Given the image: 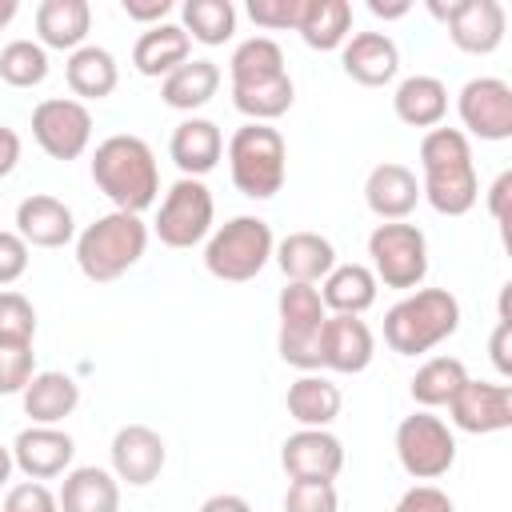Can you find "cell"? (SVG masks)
<instances>
[{"instance_id": "obj_1", "label": "cell", "mask_w": 512, "mask_h": 512, "mask_svg": "<svg viewBox=\"0 0 512 512\" xmlns=\"http://www.w3.org/2000/svg\"><path fill=\"white\" fill-rule=\"evenodd\" d=\"M420 196L440 216H464L480 200V180L472 164V144L460 128H428L420 140Z\"/></svg>"}, {"instance_id": "obj_2", "label": "cell", "mask_w": 512, "mask_h": 512, "mask_svg": "<svg viewBox=\"0 0 512 512\" xmlns=\"http://www.w3.org/2000/svg\"><path fill=\"white\" fill-rule=\"evenodd\" d=\"M92 180L116 204V212H148L160 196V172L148 140L132 132H116L96 144L92 152Z\"/></svg>"}, {"instance_id": "obj_3", "label": "cell", "mask_w": 512, "mask_h": 512, "mask_svg": "<svg viewBox=\"0 0 512 512\" xmlns=\"http://www.w3.org/2000/svg\"><path fill=\"white\" fill-rule=\"evenodd\" d=\"M460 328V300L448 288H416L384 312V344L396 356H420Z\"/></svg>"}, {"instance_id": "obj_4", "label": "cell", "mask_w": 512, "mask_h": 512, "mask_svg": "<svg viewBox=\"0 0 512 512\" xmlns=\"http://www.w3.org/2000/svg\"><path fill=\"white\" fill-rule=\"evenodd\" d=\"M144 248H148V224L132 212L112 208L76 236V264L92 284H112L140 264Z\"/></svg>"}, {"instance_id": "obj_5", "label": "cell", "mask_w": 512, "mask_h": 512, "mask_svg": "<svg viewBox=\"0 0 512 512\" xmlns=\"http://www.w3.org/2000/svg\"><path fill=\"white\" fill-rule=\"evenodd\" d=\"M228 172L240 196L272 200L288 176V144L272 124H240L228 140Z\"/></svg>"}, {"instance_id": "obj_6", "label": "cell", "mask_w": 512, "mask_h": 512, "mask_svg": "<svg viewBox=\"0 0 512 512\" xmlns=\"http://www.w3.org/2000/svg\"><path fill=\"white\" fill-rule=\"evenodd\" d=\"M272 228L260 216H232L204 244V268L224 284L256 280L272 260Z\"/></svg>"}, {"instance_id": "obj_7", "label": "cell", "mask_w": 512, "mask_h": 512, "mask_svg": "<svg viewBox=\"0 0 512 512\" xmlns=\"http://www.w3.org/2000/svg\"><path fill=\"white\" fill-rule=\"evenodd\" d=\"M276 312H280V340H276L280 360L300 372H316L320 368V332L328 320L320 288L316 284H284Z\"/></svg>"}, {"instance_id": "obj_8", "label": "cell", "mask_w": 512, "mask_h": 512, "mask_svg": "<svg viewBox=\"0 0 512 512\" xmlns=\"http://www.w3.org/2000/svg\"><path fill=\"white\" fill-rule=\"evenodd\" d=\"M368 256H372V276L384 288L412 292L428 276V240L416 224L404 220H384L368 236Z\"/></svg>"}, {"instance_id": "obj_9", "label": "cell", "mask_w": 512, "mask_h": 512, "mask_svg": "<svg viewBox=\"0 0 512 512\" xmlns=\"http://www.w3.org/2000/svg\"><path fill=\"white\" fill-rule=\"evenodd\" d=\"M396 456L412 480H440L456 464V436L440 416L420 408L396 424Z\"/></svg>"}, {"instance_id": "obj_10", "label": "cell", "mask_w": 512, "mask_h": 512, "mask_svg": "<svg viewBox=\"0 0 512 512\" xmlns=\"http://www.w3.org/2000/svg\"><path fill=\"white\" fill-rule=\"evenodd\" d=\"M212 216H216V204H212L208 184L204 180H192V176H180L164 192L152 228H156L160 244H168V248H192V244H200L212 232Z\"/></svg>"}, {"instance_id": "obj_11", "label": "cell", "mask_w": 512, "mask_h": 512, "mask_svg": "<svg viewBox=\"0 0 512 512\" xmlns=\"http://www.w3.org/2000/svg\"><path fill=\"white\" fill-rule=\"evenodd\" d=\"M32 136L52 160H76L92 144V112L72 96H48L32 108Z\"/></svg>"}, {"instance_id": "obj_12", "label": "cell", "mask_w": 512, "mask_h": 512, "mask_svg": "<svg viewBox=\"0 0 512 512\" xmlns=\"http://www.w3.org/2000/svg\"><path fill=\"white\" fill-rule=\"evenodd\" d=\"M432 16H440L448 24V36L460 52L468 56H488L504 44V4L500 0H456V4H428Z\"/></svg>"}, {"instance_id": "obj_13", "label": "cell", "mask_w": 512, "mask_h": 512, "mask_svg": "<svg viewBox=\"0 0 512 512\" xmlns=\"http://www.w3.org/2000/svg\"><path fill=\"white\" fill-rule=\"evenodd\" d=\"M456 112H460V132L468 136H480V140H508L512 136V88L508 80L500 76H476L460 88V100H456Z\"/></svg>"}, {"instance_id": "obj_14", "label": "cell", "mask_w": 512, "mask_h": 512, "mask_svg": "<svg viewBox=\"0 0 512 512\" xmlns=\"http://www.w3.org/2000/svg\"><path fill=\"white\" fill-rule=\"evenodd\" d=\"M452 424L472 436L504 432L512 428V384H492V380H464L460 392L448 400Z\"/></svg>"}, {"instance_id": "obj_15", "label": "cell", "mask_w": 512, "mask_h": 512, "mask_svg": "<svg viewBox=\"0 0 512 512\" xmlns=\"http://www.w3.org/2000/svg\"><path fill=\"white\" fill-rule=\"evenodd\" d=\"M280 464L288 480H336L344 468V444L328 428H296L280 444Z\"/></svg>"}, {"instance_id": "obj_16", "label": "cell", "mask_w": 512, "mask_h": 512, "mask_svg": "<svg viewBox=\"0 0 512 512\" xmlns=\"http://www.w3.org/2000/svg\"><path fill=\"white\" fill-rule=\"evenodd\" d=\"M164 460H168V448L156 428H148V424L116 428V436H112V476L116 480L144 488L164 472Z\"/></svg>"}, {"instance_id": "obj_17", "label": "cell", "mask_w": 512, "mask_h": 512, "mask_svg": "<svg viewBox=\"0 0 512 512\" xmlns=\"http://www.w3.org/2000/svg\"><path fill=\"white\" fill-rule=\"evenodd\" d=\"M76 440L56 424H32L12 440V460L28 480H52L72 468Z\"/></svg>"}, {"instance_id": "obj_18", "label": "cell", "mask_w": 512, "mask_h": 512, "mask_svg": "<svg viewBox=\"0 0 512 512\" xmlns=\"http://www.w3.org/2000/svg\"><path fill=\"white\" fill-rule=\"evenodd\" d=\"M376 356V340H372V328L360 320V316H328L324 320V332H320V368H332V372H364Z\"/></svg>"}, {"instance_id": "obj_19", "label": "cell", "mask_w": 512, "mask_h": 512, "mask_svg": "<svg viewBox=\"0 0 512 512\" xmlns=\"http://www.w3.org/2000/svg\"><path fill=\"white\" fill-rule=\"evenodd\" d=\"M340 64H344V72L356 84L380 88V84H392L396 80V72H400V48L384 32H356V36L344 40Z\"/></svg>"}, {"instance_id": "obj_20", "label": "cell", "mask_w": 512, "mask_h": 512, "mask_svg": "<svg viewBox=\"0 0 512 512\" xmlns=\"http://www.w3.org/2000/svg\"><path fill=\"white\" fill-rule=\"evenodd\" d=\"M16 236L28 248H64L76 236L72 208L64 200H56V196H44V192L28 196L16 208Z\"/></svg>"}, {"instance_id": "obj_21", "label": "cell", "mask_w": 512, "mask_h": 512, "mask_svg": "<svg viewBox=\"0 0 512 512\" xmlns=\"http://www.w3.org/2000/svg\"><path fill=\"white\" fill-rule=\"evenodd\" d=\"M168 156H172V164H176L184 176L200 180V176L212 172V168L220 164V156H224V132H220V124H216V120H204V116L180 120L176 132H172V140H168Z\"/></svg>"}, {"instance_id": "obj_22", "label": "cell", "mask_w": 512, "mask_h": 512, "mask_svg": "<svg viewBox=\"0 0 512 512\" xmlns=\"http://www.w3.org/2000/svg\"><path fill=\"white\" fill-rule=\"evenodd\" d=\"M364 200H368L372 216H380V220H404L420 204V180H416L412 168H404L396 160H384V164H376L368 172Z\"/></svg>"}, {"instance_id": "obj_23", "label": "cell", "mask_w": 512, "mask_h": 512, "mask_svg": "<svg viewBox=\"0 0 512 512\" xmlns=\"http://www.w3.org/2000/svg\"><path fill=\"white\" fill-rule=\"evenodd\" d=\"M272 260L288 276V284H316L336 268V248L320 232H288L276 248Z\"/></svg>"}, {"instance_id": "obj_24", "label": "cell", "mask_w": 512, "mask_h": 512, "mask_svg": "<svg viewBox=\"0 0 512 512\" xmlns=\"http://www.w3.org/2000/svg\"><path fill=\"white\" fill-rule=\"evenodd\" d=\"M92 28V8L88 0H44L36 8V36L40 48H56V52H76L84 48Z\"/></svg>"}, {"instance_id": "obj_25", "label": "cell", "mask_w": 512, "mask_h": 512, "mask_svg": "<svg viewBox=\"0 0 512 512\" xmlns=\"http://www.w3.org/2000/svg\"><path fill=\"white\" fill-rule=\"evenodd\" d=\"M56 500H60V512H120V484L108 468L84 464L64 472Z\"/></svg>"}, {"instance_id": "obj_26", "label": "cell", "mask_w": 512, "mask_h": 512, "mask_svg": "<svg viewBox=\"0 0 512 512\" xmlns=\"http://www.w3.org/2000/svg\"><path fill=\"white\" fill-rule=\"evenodd\" d=\"M192 52V40L180 24H152L140 32V40L132 44V68L140 76H168L176 72Z\"/></svg>"}, {"instance_id": "obj_27", "label": "cell", "mask_w": 512, "mask_h": 512, "mask_svg": "<svg viewBox=\"0 0 512 512\" xmlns=\"http://www.w3.org/2000/svg\"><path fill=\"white\" fill-rule=\"evenodd\" d=\"M392 112L408 128H440L448 116V88L436 76H408L392 92Z\"/></svg>"}, {"instance_id": "obj_28", "label": "cell", "mask_w": 512, "mask_h": 512, "mask_svg": "<svg viewBox=\"0 0 512 512\" xmlns=\"http://www.w3.org/2000/svg\"><path fill=\"white\" fill-rule=\"evenodd\" d=\"M376 276L368 264H336L320 280V300L332 308V316H360L376 304Z\"/></svg>"}, {"instance_id": "obj_29", "label": "cell", "mask_w": 512, "mask_h": 512, "mask_svg": "<svg viewBox=\"0 0 512 512\" xmlns=\"http://www.w3.org/2000/svg\"><path fill=\"white\" fill-rule=\"evenodd\" d=\"M20 396H24V416H32V424H60L64 416L76 412L80 384L68 372H36Z\"/></svg>"}, {"instance_id": "obj_30", "label": "cell", "mask_w": 512, "mask_h": 512, "mask_svg": "<svg viewBox=\"0 0 512 512\" xmlns=\"http://www.w3.org/2000/svg\"><path fill=\"white\" fill-rule=\"evenodd\" d=\"M288 416L300 424V428H328L336 416H340V388L328 380V376H316V372H304L300 380L288 384Z\"/></svg>"}, {"instance_id": "obj_31", "label": "cell", "mask_w": 512, "mask_h": 512, "mask_svg": "<svg viewBox=\"0 0 512 512\" xmlns=\"http://www.w3.org/2000/svg\"><path fill=\"white\" fill-rule=\"evenodd\" d=\"M64 80H68L72 96H80V104H84V100H104V96L116 92L120 68H116V56H112L108 48L84 44V48H76V52L68 56Z\"/></svg>"}, {"instance_id": "obj_32", "label": "cell", "mask_w": 512, "mask_h": 512, "mask_svg": "<svg viewBox=\"0 0 512 512\" xmlns=\"http://www.w3.org/2000/svg\"><path fill=\"white\" fill-rule=\"evenodd\" d=\"M296 32L316 52L344 48V40L352 36V4L348 0H304Z\"/></svg>"}, {"instance_id": "obj_33", "label": "cell", "mask_w": 512, "mask_h": 512, "mask_svg": "<svg viewBox=\"0 0 512 512\" xmlns=\"http://www.w3.org/2000/svg\"><path fill=\"white\" fill-rule=\"evenodd\" d=\"M220 88V68L216 60H184L176 72L164 76L160 84V100L176 112H196L204 108Z\"/></svg>"}, {"instance_id": "obj_34", "label": "cell", "mask_w": 512, "mask_h": 512, "mask_svg": "<svg viewBox=\"0 0 512 512\" xmlns=\"http://www.w3.org/2000/svg\"><path fill=\"white\" fill-rule=\"evenodd\" d=\"M228 76H232V88H248V84L288 76L280 44L272 36H248L244 44H236V52L228 60Z\"/></svg>"}, {"instance_id": "obj_35", "label": "cell", "mask_w": 512, "mask_h": 512, "mask_svg": "<svg viewBox=\"0 0 512 512\" xmlns=\"http://www.w3.org/2000/svg\"><path fill=\"white\" fill-rule=\"evenodd\" d=\"M464 380H468L464 360H456V356H432L428 364L416 368L408 392H412V400H416L420 408H444V404L460 392Z\"/></svg>"}, {"instance_id": "obj_36", "label": "cell", "mask_w": 512, "mask_h": 512, "mask_svg": "<svg viewBox=\"0 0 512 512\" xmlns=\"http://www.w3.org/2000/svg\"><path fill=\"white\" fill-rule=\"evenodd\" d=\"M180 16H184L180 28L188 32V40H200L208 48L228 44L232 32H236V8H232V0H188L180 8Z\"/></svg>"}, {"instance_id": "obj_37", "label": "cell", "mask_w": 512, "mask_h": 512, "mask_svg": "<svg viewBox=\"0 0 512 512\" xmlns=\"http://www.w3.org/2000/svg\"><path fill=\"white\" fill-rule=\"evenodd\" d=\"M296 100V84L292 76H276L264 84H248V88H232V104L236 112H244L252 124H268L276 116H284Z\"/></svg>"}, {"instance_id": "obj_38", "label": "cell", "mask_w": 512, "mask_h": 512, "mask_svg": "<svg viewBox=\"0 0 512 512\" xmlns=\"http://www.w3.org/2000/svg\"><path fill=\"white\" fill-rule=\"evenodd\" d=\"M48 76V52L40 40H8L0 48V80L8 88H36Z\"/></svg>"}, {"instance_id": "obj_39", "label": "cell", "mask_w": 512, "mask_h": 512, "mask_svg": "<svg viewBox=\"0 0 512 512\" xmlns=\"http://www.w3.org/2000/svg\"><path fill=\"white\" fill-rule=\"evenodd\" d=\"M36 340V308L20 292H0V344H32Z\"/></svg>"}, {"instance_id": "obj_40", "label": "cell", "mask_w": 512, "mask_h": 512, "mask_svg": "<svg viewBox=\"0 0 512 512\" xmlns=\"http://www.w3.org/2000/svg\"><path fill=\"white\" fill-rule=\"evenodd\" d=\"M284 512H340L336 484L328 480H292L284 492Z\"/></svg>"}, {"instance_id": "obj_41", "label": "cell", "mask_w": 512, "mask_h": 512, "mask_svg": "<svg viewBox=\"0 0 512 512\" xmlns=\"http://www.w3.org/2000/svg\"><path fill=\"white\" fill-rule=\"evenodd\" d=\"M36 376V352L32 344H0V396L24 392V384Z\"/></svg>"}, {"instance_id": "obj_42", "label": "cell", "mask_w": 512, "mask_h": 512, "mask_svg": "<svg viewBox=\"0 0 512 512\" xmlns=\"http://www.w3.org/2000/svg\"><path fill=\"white\" fill-rule=\"evenodd\" d=\"M0 512H60V500L44 480H24L8 488Z\"/></svg>"}, {"instance_id": "obj_43", "label": "cell", "mask_w": 512, "mask_h": 512, "mask_svg": "<svg viewBox=\"0 0 512 512\" xmlns=\"http://www.w3.org/2000/svg\"><path fill=\"white\" fill-rule=\"evenodd\" d=\"M304 12V0H248V16L256 28H296Z\"/></svg>"}, {"instance_id": "obj_44", "label": "cell", "mask_w": 512, "mask_h": 512, "mask_svg": "<svg viewBox=\"0 0 512 512\" xmlns=\"http://www.w3.org/2000/svg\"><path fill=\"white\" fill-rule=\"evenodd\" d=\"M392 512H456V504H452V496H448L444 488H436V484H412V488L396 500Z\"/></svg>"}, {"instance_id": "obj_45", "label": "cell", "mask_w": 512, "mask_h": 512, "mask_svg": "<svg viewBox=\"0 0 512 512\" xmlns=\"http://www.w3.org/2000/svg\"><path fill=\"white\" fill-rule=\"evenodd\" d=\"M24 272H28V244L16 232L0 228V288L16 284Z\"/></svg>"}, {"instance_id": "obj_46", "label": "cell", "mask_w": 512, "mask_h": 512, "mask_svg": "<svg viewBox=\"0 0 512 512\" xmlns=\"http://www.w3.org/2000/svg\"><path fill=\"white\" fill-rule=\"evenodd\" d=\"M128 20H140V24H164V16L172 12V0H124L120 4Z\"/></svg>"}, {"instance_id": "obj_47", "label": "cell", "mask_w": 512, "mask_h": 512, "mask_svg": "<svg viewBox=\"0 0 512 512\" xmlns=\"http://www.w3.org/2000/svg\"><path fill=\"white\" fill-rule=\"evenodd\" d=\"M508 200H512V172H500L496 184L488 188V212H492L496 224L508 220Z\"/></svg>"}, {"instance_id": "obj_48", "label": "cell", "mask_w": 512, "mask_h": 512, "mask_svg": "<svg viewBox=\"0 0 512 512\" xmlns=\"http://www.w3.org/2000/svg\"><path fill=\"white\" fill-rule=\"evenodd\" d=\"M16 164H20V136L8 124H0V180L12 176Z\"/></svg>"}, {"instance_id": "obj_49", "label": "cell", "mask_w": 512, "mask_h": 512, "mask_svg": "<svg viewBox=\"0 0 512 512\" xmlns=\"http://www.w3.org/2000/svg\"><path fill=\"white\" fill-rule=\"evenodd\" d=\"M508 332H512V324H508V320H500V324H496V332H492V360H496V368H500L504 376H512V356H508Z\"/></svg>"}, {"instance_id": "obj_50", "label": "cell", "mask_w": 512, "mask_h": 512, "mask_svg": "<svg viewBox=\"0 0 512 512\" xmlns=\"http://www.w3.org/2000/svg\"><path fill=\"white\" fill-rule=\"evenodd\" d=\"M196 512H252V504H248L244 496H236V492H216V496H208Z\"/></svg>"}, {"instance_id": "obj_51", "label": "cell", "mask_w": 512, "mask_h": 512, "mask_svg": "<svg viewBox=\"0 0 512 512\" xmlns=\"http://www.w3.org/2000/svg\"><path fill=\"white\" fill-rule=\"evenodd\" d=\"M368 12H372V16H384V20H400V16H408V12H412V4H408V0H400V4L368 0Z\"/></svg>"}, {"instance_id": "obj_52", "label": "cell", "mask_w": 512, "mask_h": 512, "mask_svg": "<svg viewBox=\"0 0 512 512\" xmlns=\"http://www.w3.org/2000/svg\"><path fill=\"white\" fill-rule=\"evenodd\" d=\"M12 468H16V460H12V448H4V444H0V488L8 484V476H12Z\"/></svg>"}, {"instance_id": "obj_53", "label": "cell", "mask_w": 512, "mask_h": 512, "mask_svg": "<svg viewBox=\"0 0 512 512\" xmlns=\"http://www.w3.org/2000/svg\"><path fill=\"white\" fill-rule=\"evenodd\" d=\"M12 16H16V0H0V28H4Z\"/></svg>"}]
</instances>
